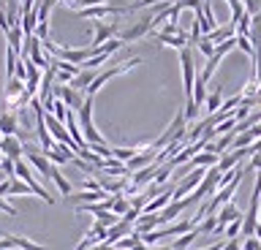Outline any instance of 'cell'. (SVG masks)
Masks as SVG:
<instances>
[{
	"label": "cell",
	"instance_id": "18",
	"mask_svg": "<svg viewBox=\"0 0 261 250\" xmlns=\"http://www.w3.org/2000/svg\"><path fill=\"white\" fill-rule=\"evenodd\" d=\"M49 180H52V182L57 185V190H60L65 199L71 196V182L65 180V177H63V172H60V169H57V166H52V177H49Z\"/></svg>",
	"mask_w": 261,
	"mask_h": 250
},
{
	"label": "cell",
	"instance_id": "11",
	"mask_svg": "<svg viewBox=\"0 0 261 250\" xmlns=\"http://www.w3.org/2000/svg\"><path fill=\"white\" fill-rule=\"evenodd\" d=\"M0 136H19V120H16L14 112L0 115Z\"/></svg>",
	"mask_w": 261,
	"mask_h": 250
},
{
	"label": "cell",
	"instance_id": "45",
	"mask_svg": "<svg viewBox=\"0 0 261 250\" xmlns=\"http://www.w3.org/2000/svg\"><path fill=\"white\" fill-rule=\"evenodd\" d=\"M0 139H3V136H0Z\"/></svg>",
	"mask_w": 261,
	"mask_h": 250
},
{
	"label": "cell",
	"instance_id": "37",
	"mask_svg": "<svg viewBox=\"0 0 261 250\" xmlns=\"http://www.w3.org/2000/svg\"><path fill=\"white\" fill-rule=\"evenodd\" d=\"M0 30H3V33L11 30V25H8V19H6V11H0Z\"/></svg>",
	"mask_w": 261,
	"mask_h": 250
},
{
	"label": "cell",
	"instance_id": "44",
	"mask_svg": "<svg viewBox=\"0 0 261 250\" xmlns=\"http://www.w3.org/2000/svg\"><path fill=\"white\" fill-rule=\"evenodd\" d=\"M0 163H3V152H0Z\"/></svg>",
	"mask_w": 261,
	"mask_h": 250
},
{
	"label": "cell",
	"instance_id": "42",
	"mask_svg": "<svg viewBox=\"0 0 261 250\" xmlns=\"http://www.w3.org/2000/svg\"><path fill=\"white\" fill-rule=\"evenodd\" d=\"M6 180H8V177H6L3 172H0V182H6Z\"/></svg>",
	"mask_w": 261,
	"mask_h": 250
},
{
	"label": "cell",
	"instance_id": "10",
	"mask_svg": "<svg viewBox=\"0 0 261 250\" xmlns=\"http://www.w3.org/2000/svg\"><path fill=\"white\" fill-rule=\"evenodd\" d=\"M14 247H19V250H49V247L36 245V242H30V239H24V237H14V234H6V237L0 239V250H14Z\"/></svg>",
	"mask_w": 261,
	"mask_h": 250
},
{
	"label": "cell",
	"instance_id": "23",
	"mask_svg": "<svg viewBox=\"0 0 261 250\" xmlns=\"http://www.w3.org/2000/svg\"><path fill=\"white\" fill-rule=\"evenodd\" d=\"M196 229H199V234H215V229H218V215H207L199 226H196Z\"/></svg>",
	"mask_w": 261,
	"mask_h": 250
},
{
	"label": "cell",
	"instance_id": "29",
	"mask_svg": "<svg viewBox=\"0 0 261 250\" xmlns=\"http://www.w3.org/2000/svg\"><path fill=\"white\" fill-rule=\"evenodd\" d=\"M240 3L245 6V11H248L250 17H258L261 14V0H240Z\"/></svg>",
	"mask_w": 261,
	"mask_h": 250
},
{
	"label": "cell",
	"instance_id": "27",
	"mask_svg": "<svg viewBox=\"0 0 261 250\" xmlns=\"http://www.w3.org/2000/svg\"><path fill=\"white\" fill-rule=\"evenodd\" d=\"M28 193H33V190L22 180H11V193H8V196H28Z\"/></svg>",
	"mask_w": 261,
	"mask_h": 250
},
{
	"label": "cell",
	"instance_id": "32",
	"mask_svg": "<svg viewBox=\"0 0 261 250\" xmlns=\"http://www.w3.org/2000/svg\"><path fill=\"white\" fill-rule=\"evenodd\" d=\"M261 247V242L256 239V237H248V239H242V245H240V250H258Z\"/></svg>",
	"mask_w": 261,
	"mask_h": 250
},
{
	"label": "cell",
	"instance_id": "25",
	"mask_svg": "<svg viewBox=\"0 0 261 250\" xmlns=\"http://www.w3.org/2000/svg\"><path fill=\"white\" fill-rule=\"evenodd\" d=\"M240 234H242V217H240V220H234V223H228V226H226L223 237H226V239H240Z\"/></svg>",
	"mask_w": 261,
	"mask_h": 250
},
{
	"label": "cell",
	"instance_id": "34",
	"mask_svg": "<svg viewBox=\"0 0 261 250\" xmlns=\"http://www.w3.org/2000/svg\"><path fill=\"white\" fill-rule=\"evenodd\" d=\"M240 245H242V239H226V245L220 250H240Z\"/></svg>",
	"mask_w": 261,
	"mask_h": 250
},
{
	"label": "cell",
	"instance_id": "36",
	"mask_svg": "<svg viewBox=\"0 0 261 250\" xmlns=\"http://www.w3.org/2000/svg\"><path fill=\"white\" fill-rule=\"evenodd\" d=\"M85 190H103V188L98 185V180H85Z\"/></svg>",
	"mask_w": 261,
	"mask_h": 250
},
{
	"label": "cell",
	"instance_id": "9",
	"mask_svg": "<svg viewBox=\"0 0 261 250\" xmlns=\"http://www.w3.org/2000/svg\"><path fill=\"white\" fill-rule=\"evenodd\" d=\"M0 152H3V158L22 160L24 142H19V136H3V139H0Z\"/></svg>",
	"mask_w": 261,
	"mask_h": 250
},
{
	"label": "cell",
	"instance_id": "28",
	"mask_svg": "<svg viewBox=\"0 0 261 250\" xmlns=\"http://www.w3.org/2000/svg\"><path fill=\"white\" fill-rule=\"evenodd\" d=\"M218 63H220V60H215V58H210V60H207V66H204V71H201V76H199V79H204V82L210 85V79H212V74H215Z\"/></svg>",
	"mask_w": 261,
	"mask_h": 250
},
{
	"label": "cell",
	"instance_id": "40",
	"mask_svg": "<svg viewBox=\"0 0 261 250\" xmlns=\"http://www.w3.org/2000/svg\"><path fill=\"white\" fill-rule=\"evenodd\" d=\"M253 237H256V239H258V242H261V223H258V226H256V234H253Z\"/></svg>",
	"mask_w": 261,
	"mask_h": 250
},
{
	"label": "cell",
	"instance_id": "2",
	"mask_svg": "<svg viewBox=\"0 0 261 250\" xmlns=\"http://www.w3.org/2000/svg\"><path fill=\"white\" fill-rule=\"evenodd\" d=\"M139 63H142V58H130V60H125V63H117V66H109L106 71H101V74H98L95 79H93V85L87 87V93L85 95H90V98H93V95L101 90V87L109 82V79H114V76H120V74H125V71H130V68H136Z\"/></svg>",
	"mask_w": 261,
	"mask_h": 250
},
{
	"label": "cell",
	"instance_id": "14",
	"mask_svg": "<svg viewBox=\"0 0 261 250\" xmlns=\"http://www.w3.org/2000/svg\"><path fill=\"white\" fill-rule=\"evenodd\" d=\"M128 234H130V223H125V220L120 217V223H117V226H112V229L106 231V242H109V245L114 247L122 237H128Z\"/></svg>",
	"mask_w": 261,
	"mask_h": 250
},
{
	"label": "cell",
	"instance_id": "30",
	"mask_svg": "<svg viewBox=\"0 0 261 250\" xmlns=\"http://www.w3.org/2000/svg\"><path fill=\"white\" fill-rule=\"evenodd\" d=\"M90 152H95V155L103 158V160L112 158V147H106V144H90Z\"/></svg>",
	"mask_w": 261,
	"mask_h": 250
},
{
	"label": "cell",
	"instance_id": "1",
	"mask_svg": "<svg viewBox=\"0 0 261 250\" xmlns=\"http://www.w3.org/2000/svg\"><path fill=\"white\" fill-rule=\"evenodd\" d=\"M76 120H79V128H82V136H85V142L87 144H106L103 142V136L95 131V125H93V98H85V103H82V109L76 112Z\"/></svg>",
	"mask_w": 261,
	"mask_h": 250
},
{
	"label": "cell",
	"instance_id": "5",
	"mask_svg": "<svg viewBox=\"0 0 261 250\" xmlns=\"http://www.w3.org/2000/svg\"><path fill=\"white\" fill-rule=\"evenodd\" d=\"M55 98H60L65 106H68V112H79L82 109V103H85L87 95L85 93H79V90H73L71 85H55Z\"/></svg>",
	"mask_w": 261,
	"mask_h": 250
},
{
	"label": "cell",
	"instance_id": "46",
	"mask_svg": "<svg viewBox=\"0 0 261 250\" xmlns=\"http://www.w3.org/2000/svg\"><path fill=\"white\" fill-rule=\"evenodd\" d=\"M258 250H261V247H258Z\"/></svg>",
	"mask_w": 261,
	"mask_h": 250
},
{
	"label": "cell",
	"instance_id": "26",
	"mask_svg": "<svg viewBox=\"0 0 261 250\" xmlns=\"http://www.w3.org/2000/svg\"><path fill=\"white\" fill-rule=\"evenodd\" d=\"M106 3H109V0H73L71 9L79 11V9H93V6H106Z\"/></svg>",
	"mask_w": 261,
	"mask_h": 250
},
{
	"label": "cell",
	"instance_id": "39",
	"mask_svg": "<svg viewBox=\"0 0 261 250\" xmlns=\"http://www.w3.org/2000/svg\"><path fill=\"white\" fill-rule=\"evenodd\" d=\"M130 250H150V247H147V245H144V242H142V239H139V242H136V245H134V247H130Z\"/></svg>",
	"mask_w": 261,
	"mask_h": 250
},
{
	"label": "cell",
	"instance_id": "17",
	"mask_svg": "<svg viewBox=\"0 0 261 250\" xmlns=\"http://www.w3.org/2000/svg\"><path fill=\"white\" fill-rule=\"evenodd\" d=\"M95 76H98V74H95L93 68H90V71H82V74L71 82V87H73V90H79V93H87V87L93 85V79H95Z\"/></svg>",
	"mask_w": 261,
	"mask_h": 250
},
{
	"label": "cell",
	"instance_id": "8",
	"mask_svg": "<svg viewBox=\"0 0 261 250\" xmlns=\"http://www.w3.org/2000/svg\"><path fill=\"white\" fill-rule=\"evenodd\" d=\"M191 204H193V199H191V196H185V199H179V201H169V204L158 212V223L163 226V223L174 220V217H177V215H182Z\"/></svg>",
	"mask_w": 261,
	"mask_h": 250
},
{
	"label": "cell",
	"instance_id": "43",
	"mask_svg": "<svg viewBox=\"0 0 261 250\" xmlns=\"http://www.w3.org/2000/svg\"><path fill=\"white\" fill-rule=\"evenodd\" d=\"M258 223H261V201H258Z\"/></svg>",
	"mask_w": 261,
	"mask_h": 250
},
{
	"label": "cell",
	"instance_id": "33",
	"mask_svg": "<svg viewBox=\"0 0 261 250\" xmlns=\"http://www.w3.org/2000/svg\"><path fill=\"white\" fill-rule=\"evenodd\" d=\"M0 209H3V212H6V215H11V217L16 215V207H11V204H8V201H6V199H0Z\"/></svg>",
	"mask_w": 261,
	"mask_h": 250
},
{
	"label": "cell",
	"instance_id": "41",
	"mask_svg": "<svg viewBox=\"0 0 261 250\" xmlns=\"http://www.w3.org/2000/svg\"><path fill=\"white\" fill-rule=\"evenodd\" d=\"M0 11H6V0H0Z\"/></svg>",
	"mask_w": 261,
	"mask_h": 250
},
{
	"label": "cell",
	"instance_id": "12",
	"mask_svg": "<svg viewBox=\"0 0 261 250\" xmlns=\"http://www.w3.org/2000/svg\"><path fill=\"white\" fill-rule=\"evenodd\" d=\"M231 36H237V27L231 25V22H228V25H220V27H215V30H212L210 36H204V38H207V41H210L212 46H218V44L228 41V38H231Z\"/></svg>",
	"mask_w": 261,
	"mask_h": 250
},
{
	"label": "cell",
	"instance_id": "4",
	"mask_svg": "<svg viewBox=\"0 0 261 250\" xmlns=\"http://www.w3.org/2000/svg\"><path fill=\"white\" fill-rule=\"evenodd\" d=\"M179 63H182V90H185V101L193 98V87H196V68H193V46L179 49Z\"/></svg>",
	"mask_w": 261,
	"mask_h": 250
},
{
	"label": "cell",
	"instance_id": "35",
	"mask_svg": "<svg viewBox=\"0 0 261 250\" xmlns=\"http://www.w3.org/2000/svg\"><path fill=\"white\" fill-rule=\"evenodd\" d=\"M8 193H11V180H6V182H0V199H6Z\"/></svg>",
	"mask_w": 261,
	"mask_h": 250
},
{
	"label": "cell",
	"instance_id": "20",
	"mask_svg": "<svg viewBox=\"0 0 261 250\" xmlns=\"http://www.w3.org/2000/svg\"><path fill=\"white\" fill-rule=\"evenodd\" d=\"M196 106H204V101H207V82L204 79H196V87H193V98H191Z\"/></svg>",
	"mask_w": 261,
	"mask_h": 250
},
{
	"label": "cell",
	"instance_id": "21",
	"mask_svg": "<svg viewBox=\"0 0 261 250\" xmlns=\"http://www.w3.org/2000/svg\"><path fill=\"white\" fill-rule=\"evenodd\" d=\"M16 63H19V54H16L14 49H6V82H8V79H14Z\"/></svg>",
	"mask_w": 261,
	"mask_h": 250
},
{
	"label": "cell",
	"instance_id": "16",
	"mask_svg": "<svg viewBox=\"0 0 261 250\" xmlns=\"http://www.w3.org/2000/svg\"><path fill=\"white\" fill-rule=\"evenodd\" d=\"M196 237H201V234H199V229H191V231H188V234H182V237H177L174 242H171V250H188V247H191L193 245V242H196Z\"/></svg>",
	"mask_w": 261,
	"mask_h": 250
},
{
	"label": "cell",
	"instance_id": "22",
	"mask_svg": "<svg viewBox=\"0 0 261 250\" xmlns=\"http://www.w3.org/2000/svg\"><path fill=\"white\" fill-rule=\"evenodd\" d=\"M128 209H130V201L125 196H112V212L117 215V217H122Z\"/></svg>",
	"mask_w": 261,
	"mask_h": 250
},
{
	"label": "cell",
	"instance_id": "38",
	"mask_svg": "<svg viewBox=\"0 0 261 250\" xmlns=\"http://www.w3.org/2000/svg\"><path fill=\"white\" fill-rule=\"evenodd\" d=\"M250 152H261V139H256V142L250 144Z\"/></svg>",
	"mask_w": 261,
	"mask_h": 250
},
{
	"label": "cell",
	"instance_id": "15",
	"mask_svg": "<svg viewBox=\"0 0 261 250\" xmlns=\"http://www.w3.org/2000/svg\"><path fill=\"white\" fill-rule=\"evenodd\" d=\"M24 93V82H19V79H8V82H6V90H3V98H6V106H8V103H14L16 98H19V95Z\"/></svg>",
	"mask_w": 261,
	"mask_h": 250
},
{
	"label": "cell",
	"instance_id": "24",
	"mask_svg": "<svg viewBox=\"0 0 261 250\" xmlns=\"http://www.w3.org/2000/svg\"><path fill=\"white\" fill-rule=\"evenodd\" d=\"M95 217H98V220H95V223H101V226H103V229H106V231H109V229H112V226H117V223H120V217H117V215H114V212H101V215H95Z\"/></svg>",
	"mask_w": 261,
	"mask_h": 250
},
{
	"label": "cell",
	"instance_id": "3",
	"mask_svg": "<svg viewBox=\"0 0 261 250\" xmlns=\"http://www.w3.org/2000/svg\"><path fill=\"white\" fill-rule=\"evenodd\" d=\"M14 174H16V180H22V182H24V185H28V188L33 190V196L44 199L46 204H55V199L46 193V188H41L38 180L33 177V166L28 163V160H16V163H14Z\"/></svg>",
	"mask_w": 261,
	"mask_h": 250
},
{
	"label": "cell",
	"instance_id": "13",
	"mask_svg": "<svg viewBox=\"0 0 261 250\" xmlns=\"http://www.w3.org/2000/svg\"><path fill=\"white\" fill-rule=\"evenodd\" d=\"M220 106H223V93H220V85L215 87V90L207 93V101H204V112H207V117L218 115Z\"/></svg>",
	"mask_w": 261,
	"mask_h": 250
},
{
	"label": "cell",
	"instance_id": "19",
	"mask_svg": "<svg viewBox=\"0 0 261 250\" xmlns=\"http://www.w3.org/2000/svg\"><path fill=\"white\" fill-rule=\"evenodd\" d=\"M22 25H16V27H11L6 33V38H8V49H14L16 54H19V49H22Z\"/></svg>",
	"mask_w": 261,
	"mask_h": 250
},
{
	"label": "cell",
	"instance_id": "31",
	"mask_svg": "<svg viewBox=\"0 0 261 250\" xmlns=\"http://www.w3.org/2000/svg\"><path fill=\"white\" fill-rule=\"evenodd\" d=\"M196 46H199V52H201V54H207V60L212 58V54H215V46H212V44H210L204 36L199 38V41H196Z\"/></svg>",
	"mask_w": 261,
	"mask_h": 250
},
{
	"label": "cell",
	"instance_id": "7",
	"mask_svg": "<svg viewBox=\"0 0 261 250\" xmlns=\"http://www.w3.org/2000/svg\"><path fill=\"white\" fill-rule=\"evenodd\" d=\"M152 33V17H144V19H139L136 25H130L128 30H122L120 33V41L125 44V41H139V38H144V36H150Z\"/></svg>",
	"mask_w": 261,
	"mask_h": 250
},
{
	"label": "cell",
	"instance_id": "6",
	"mask_svg": "<svg viewBox=\"0 0 261 250\" xmlns=\"http://www.w3.org/2000/svg\"><path fill=\"white\" fill-rule=\"evenodd\" d=\"M117 33H120V19H112V22L95 19V36H93V41H90V46H103L106 41H112Z\"/></svg>",
	"mask_w": 261,
	"mask_h": 250
}]
</instances>
